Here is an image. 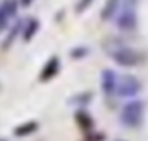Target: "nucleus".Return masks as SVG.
Instances as JSON below:
<instances>
[{"label":"nucleus","instance_id":"obj_1","mask_svg":"<svg viewBox=\"0 0 148 141\" xmlns=\"http://www.w3.org/2000/svg\"><path fill=\"white\" fill-rule=\"evenodd\" d=\"M110 57L115 64H119V66H122V67H136V66H140V64L143 62V59H145L141 52L133 50V48H124V47L115 48L110 53Z\"/></svg>","mask_w":148,"mask_h":141},{"label":"nucleus","instance_id":"obj_2","mask_svg":"<svg viewBox=\"0 0 148 141\" xmlns=\"http://www.w3.org/2000/svg\"><path fill=\"white\" fill-rule=\"evenodd\" d=\"M122 122L129 127H138L143 120V103L141 102H131L122 108L121 115Z\"/></svg>","mask_w":148,"mask_h":141},{"label":"nucleus","instance_id":"obj_3","mask_svg":"<svg viewBox=\"0 0 148 141\" xmlns=\"http://www.w3.org/2000/svg\"><path fill=\"white\" fill-rule=\"evenodd\" d=\"M140 90H141V84L134 76L119 77V83H117V95L119 97H134L140 93Z\"/></svg>","mask_w":148,"mask_h":141},{"label":"nucleus","instance_id":"obj_4","mask_svg":"<svg viewBox=\"0 0 148 141\" xmlns=\"http://www.w3.org/2000/svg\"><path fill=\"white\" fill-rule=\"evenodd\" d=\"M138 26V17L133 7H127L121 12V16L117 17V28L122 31H133Z\"/></svg>","mask_w":148,"mask_h":141},{"label":"nucleus","instance_id":"obj_5","mask_svg":"<svg viewBox=\"0 0 148 141\" xmlns=\"http://www.w3.org/2000/svg\"><path fill=\"white\" fill-rule=\"evenodd\" d=\"M16 12H17V2L16 0H5L0 5V31H3L7 28L10 19L16 16Z\"/></svg>","mask_w":148,"mask_h":141},{"label":"nucleus","instance_id":"obj_6","mask_svg":"<svg viewBox=\"0 0 148 141\" xmlns=\"http://www.w3.org/2000/svg\"><path fill=\"white\" fill-rule=\"evenodd\" d=\"M117 83L119 76L112 70H103L102 72V90L107 97H114L117 93Z\"/></svg>","mask_w":148,"mask_h":141},{"label":"nucleus","instance_id":"obj_7","mask_svg":"<svg viewBox=\"0 0 148 141\" xmlns=\"http://www.w3.org/2000/svg\"><path fill=\"white\" fill-rule=\"evenodd\" d=\"M59 67H60L59 59H57V57H52V59L45 64V67H43L41 74H40V79H41V81H48V79H52V77L59 72Z\"/></svg>","mask_w":148,"mask_h":141},{"label":"nucleus","instance_id":"obj_8","mask_svg":"<svg viewBox=\"0 0 148 141\" xmlns=\"http://www.w3.org/2000/svg\"><path fill=\"white\" fill-rule=\"evenodd\" d=\"M119 2L121 0H107V3H105V7H103V10H102V19H110L112 16L115 14V10H117V7H119Z\"/></svg>","mask_w":148,"mask_h":141},{"label":"nucleus","instance_id":"obj_9","mask_svg":"<svg viewBox=\"0 0 148 141\" xmlns=\"http://www.w3.org/2000/svg\"><path fill=\"white\" fill-rule=\"evenodd\" d=\"M36 127H38V124H36V122H26V124H23V126L16 127L14 134H16V136H26V134L33 133V131H35Z\"/></svg>","mask_w":148,"mask_h":141},{"label":"nucleus","instance_id":"obj_10","mask_svg":"<svg viewBox=\"0 0 148 141\" xmlns=\"http://www.w3.org/2000/svg\"><path fill=\"white\" fill-rule=\"evenodd\" d=\"M38 31V21L35 19V21H31L29 24H28V29H26V33H24V40L28 41L29 38H31V35H35Z\"/></svg>","mask_w":148,"mask_h":141},{"label":"nucleus","instance_id":"obj_11","mask_svg":"<svg viewBox=\"0 0 148 141\" xmlns=\"http://www.w3.org/2000/svg\"><path fill=\"white\" fill-rule=\"evenodd\" d=\"M91 2H93V0H81V2H79V5H77V10H84Z\"/></svg>","mask_w":148,"mask_h":141},{"label":"nucleus","instance_id":"obj_12","mask_svg":"<svg viewBox=\"0 0 148 141\" xmlns=\"http://www.w3.org/2000/svg\"><path fill=\"white\" fill-rule=\"evenodd\" d=\"M31 2H33V0H21V3H23V5H29Z\"/></svg>","mask_w":148,"mask_h":141},{"label":"nucleus","instance_id":"obj_13","mask_svg":"<svg viewBox=\"0 0 148 141\" xmlns=\"http://www.w3.org/2000/svg\"><path fill=\"white\" fill-rule=\"evenodd\" d=\"M117 141H122V140H117Z\"/></svg>","mask_w":148,"mask_h":141},{"label":"nucleus","instance_id":"obj_14","mask_svg":"<svg viewBox=\"0 0 148 141\" xmlns=\"http://www.w3.org/2000/svg\"><path fill=\"white\" fill-rule=\"evenodd\" d=\"M0 141H3V140H0Z\"/></svg>","mask_w":148,"mask_h":141}]
</instances>
